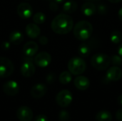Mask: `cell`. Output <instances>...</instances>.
<instances>
[{"label":"cell","instance_id":"e0dca14e","mask_svg":"<svg viewBox=\"0 0 122 121\" xmlns=\"http://www.w3.org/2000/svg\"><path fill=\"white\" fill-rule=\"evenodd\" d=\"M81 12L86 16H91L94 15L97 11L95 5L92 2H86L81 6Z\"/></svg>","mask_w":122,"mask_h":121},{"label":"cell","instance_id":"603a6c76","mask_svg":"<svg viewBox=\"0 0 122 121\" xmlns=\"http://www.w3.org/2000/svg\"><path fill=\"white\" fill-rule=\"evenodd\" d=\"M110 39H111V41L115 44H119L120 42H122V32L119 31H117V30L112 31L111 34Z\"/></svg>","mask_w":122,"mask_h":121},{"label":"cell","instance_id":"6da1fadb","mask_svg":"<svg viewBox=\"0 0 122 121\" xmlns=\"http://www.w3.org/2000/svg\"><path fill=\"white\" fill-rule=\"evenodd\" d=\"M52 31L60 35L69 33L74 28V21L71 16L66 14H59L56 16L51 21Z\"/></svg>","mask_w":122,"mask_h":121},{"label":"cell","instance_id":"9a60e30c","mask_svg":"<svg viewBox=\"0 0 122 121\" xmlns=\"http://www.w3.org/2000/svg\"><path fill=\"white\" fill-rule=\"evenodd\" d=\"M76 88L80 91H86L90 86V81L88 78L84 76H78L74 81Z\"/></svg>","mask_w":122,"mask_h":121},{"label":"cell","instance_id":"3957f363","mask_svg":"<svg viewBox=\"0 0 122 121\" xmlns=\"http://www.w3.org/2000/svg\"><path fill=\"white\" fill-rule=\"evenodd\" d=\"M111 63V57L103 53H96L91 58L92 66L98 71L107 70L109 67Z\"/></svg>","mask_w":122,"mask_h":121},{"label":"cell","instance_id":"cb8c5ba5","mask_svg":"<svg viewBox=\"0 0 122 121\" xmlns=\"http://www.w3.org/2000/svg\"><path fill=\"white\" fill-rule=\"evenodd\" d=\"M33 21L36 24H42L46 21V15L43 12H36L33 16Z\"/></svg>","mask_w":122,"mask_h":121},{"label":"cell","instance_id":"44dd1931","mask_svg":"<svg viewBox=\"0 0 122 121\" xmlns=\"http://www.w3.org/2000/svg\"><path fill=\"white\" fill-rule=\"evenodd\" d=\"M78 53L81 57H87L91 53V48L87 44L83 43L79 45L78 48Z\"/></svg>","mask_w":122,"mask_h":121},{"label":"cell","instance_id":"f1b7e54d","mask_svg":"<svg viewBox=\"0 0 122 121\" xmlns=\"http://www.w3.org/2000/svg\"><path fill=\"white\" fill-rule=\"evenodd\" d=\"M55 75L54 73H49L46 76V81L49 83H52L55 81Z\"/></svg>","mask_w":122,"mask_h":121},{"label":"cell","instance_id":"ba28073f","mask_svg":"<svg viewBox=\"0 0 122 121\" xmlns=\"http://www.w3.org/2000/svg\"><path fill=\"white\" fill-rule=\"evenodd\" d=\"M16 11L18 15L24 19H29L33 13V9L31 6L26 2H22L17 6Z\"/></svg>","mask_w":122,"mask_h":121},{"label":"cell","instance_id":"8d00e7d4","mask_svg":"<svg viewBox=\"0 0 122 121\" xmlns=\"http://www.w3.org/2000/svg\"><path fill=\"white\" fill-rule=\"evenodd\" d=\"M109 2H112V3H114V4H117V3H119L121 2L122 0H108Z\"/></svg>","mask_w":122,"mask_h":121},{"label":"cell","instance_id":"52a82bcc","mask_svg":"<svg viewBox=\"0 0 122 121\" xmlns=\"http://www.w3.org/2000/svg\"><path fill=\"white\" fill-rule=\"evenodd\" d=\"M34 61L37 66L45 68L50 64L51 61V56L49 53L46 51H42L35 56Z\"/></svg>","mask_w":122,"mask_h":121},{"label":"cell","instance_id":"30bf717a","mask_svg":"<svg viewBox=\"0 0 122 121\" xmlns=\"http://www.w3.org/2000/svg\"><path fill=\"white\" fill-rule=\"evenodd\" d=\"M19 84L14 81H8L3 85V91L9 96H14L19 93Z\"/></svg>","mask_w":122,"mask_h":121},{"label":"cell","instance_id":"277c9868","mask_svg":"<svg viewBox=\"0 0 122 121\" xmlns=\"http://www.w3.org/2000/svg\"><path fill=\"white\" fill-rule=\"evenodd\" d=\"M68 69L72 75L79 76L83 73L86 69L85 61L80 57H73L68 63Z\"/></svg>","mask_w":122,"mask_h":121},{"label":"cell","instance_id":"7a4b0ae2","mask_svg":"<svg viewBox=\"0 0 122 121\" xmlns=\"http://www.w3.org/2000/svg\"><path fill=\"white\" fill-rule=\"evenodd\" d=\"M73 33L75 38L78 40L86 41L90 38L93 33V26L88 21H80L75 24Z\"/></svg>","mask_w":122,"mask_h":121},{"label":"cell","instance_id":"d4e9b609","mask_svg":"<svg viewBox=\"0 0 122 121\" xmlns=\"http://www.w3.org/2000/svg\"><path fill=\"white\" fill-rule=\"evenodd\" d=\"M112 63L114 66H122V58L119 55H113L111 57Z\"/></svg>","mask_w":122,"mask_h":121},{"label":"cell","instance_id":"d6986e66","mask_svg":"<svg viewBox=\"0 0 122 121\" xmlns=\"http://www.w3.org/2000/svg\"><path fill=\"white\" fill-rule=\"evenodd\" d=\"M78 4L76 1L70 0L68 1H66L63 5V11L66 14H72L76 11L77 9Z\"/></svg>","mask_w":122,"mask_h":121},{"label":"cell","instance_id":"74e56055","mask_svg":"<svg viewBox=\"0 0 122 121\" xmlns=\"http://www.w3.org/2000/svg\"><path fill=\"white\" fill-rule=\"evenodd\" d=\"M64 0H54V1L55 2H56V3H61V2H63Z\"/></svg>","mask_w":122,"mask_h":121},{"label":"cell","instance_id":"836d02e7","mask_svg":"<svg viewBox=\"0 0 122 121\" xmlns=\"http://www.w3.org/2000/svg\"><path fill=\"white\" fill-rule=\"evenodd\" d=\"M117 51H118V53L119 55L122 58V44H121L119 45V46L118 47V49H117Z\"/></svg>","mask_w":122,"mask_h":121},{"label":"cell","instance_id":"7402d4cb","mask_svg":"<svg viewBox=\"0 0 122 121\" xmlns=\"http://www.w3.org/2000/svg\"><path fill=\"white\" fill-rule=\"evenodd\" d=\"M59 82L64 85L68 84L72 80V74L69 71H63L59 76Z\"/></svg>","mask_w":122,"mask_h":121},{"label":"cell","instance_id":"d6a6232c","mask_svg":"<svg viewBox=\"0 0 122 121\" xmlns=\"http://www.w3.org/2000/svg\"><path fill=\"white\" fill-rule=\"evenodd\" d=\"M116 118L119 121H122V109L117 111L116 113Z\"/></svg>","mask_w":122,"mask_h":121},{"label":"cell","instance_id":"484cf974","mask_svg":"<svg viewBox=\"0 0 122 121\" xmlns=\"http://www.w3.org/2000/svg\"><path fill=\"white\" fill-rule=\"evenodd\" d=\"M59 119L60 121H69L70 120V114L66 111H61L59 114Z\"/></svg>","mask_w":122,"mask_h":121},{"label":"cell","instance_id":"ffe728a7","mask_svg":"<svg viewBox=\"0 0 122 121\" xmlns=\"http://www.w3.org/2000/svg\"><path fill=\"white\" fill-rule=\"evenodd\" d=\"M97 121H112V115L109 111H101L96 115Z\"/></svg>","mask_w":122,"mask_h":121},{"label":"cell","instance_id":"e575fe53","mask_svg":"<svg viewBox=\"0 0 122 121\" xmlns=\"http://www.w3.org/2000/svg\"><path fill=\"white\" fill-rule=\"evenodd\" d=\"M118 16H119V19H120V21H122V8H121L119 10V12H118Z\"/></svg>","mask_w":122,"mask_h":121},{"label":"cell","instance_id":"83f0119b","mask_svg":"<svg viewBox=\"0 0 122 121\" xmlns=\"http://www.w3.org/2000/svg\"><path fill=\"white\" fill-rule=\"evenodd\" d=\"M58 5H57V4H56V2H55V1H51L50 4H49V9H50V10H51L52 11H54V12H55V11H56L57 10H58Z\"/></svg>","mask_w":122,"mask_h":121},{"label":"cell","instance_id":"7c38bea8","mask_svg":"<svg viewBox=\"0 0 122 121\" xmlns=\"http://www.w3.org/2000/svg\"><path fill=\"white\" fill-rule=\"evenodd\" d=\"M39 46L35 41L26 42L23 46L24 56L25 57H34L38 51Z\"/></svg>","mask_w":122,"mask_h":121},{"label":"cell","instance_id":"8fae6325","mask_svg":"<svg viewBox=\"0 0 122 121\" xmlns=\"http://www.w3.org/2000/svg\"><path fill=\"white\" fill-rule=\"evenodd\" d=\"M122 77V70L119 66H112L109 68L106 73V78L110 81H119Z\"/></svg>","mask_w":122,"mask_h":121},{"label":"cell","instance_id":"d590c367","mask_svg":"<svg viewBox=\"0 0 122 121\" xmlns=\"http://www.w3.org/2000/svg\"><path fill=\"white\" fill-rule=\"evenodd\" d=\"M117 101H118L119 104L122 106V95H120V96L118 97V98H117Z\"/></svg>","mask_w":122,"mask_h":121},{"label":"cell","instance_id":"8992f818","mask_svg":"<svg viewBox=\"0 0 122 121\" xmlns=\"http://www.w3.org/2000/svg\"><path fill=\"white\" fill-rule=\"evenodd\" d=\"M73 96L72 93L69 90H62L58 93L56 97V101L57 104L62 107L66 108L68 107L72 102Z\"/></svg>","mask_w":122,"mask_h":121},{"label":"cell","instance_id":"4fadbf2b","mask_svg":"<svg viewBox=\"0 0 122 121\" xmlns=\"http://www.w3.org/2000/svg\"><path fill=\"white\" fill-rule=\"evenodd\" d=\"M47 87L43 83H37L31 89V95L34 98H41L46 95Z\"/></svg>","mask_w":122,"mask_h":121},{"label":"cell","instance_id":"5b68a950","mask_svg":"<svg viewBox=\"0 0 122 121\" xmlns=\"http://www.w3.org/2000/svg\"><path fill=\"white\" fill-rule=\"evenodd\" d=\"M14 70L12 62L6 57H0V78L10 76Z\"/></svg>","mask_w":122,"mask_h":121},{"label":"cell","instance_id":"4dcf8cb0","mask_svg":"<svg viewBox=\"0 0 122 121\" xmlns=\"http://www.w3.org/2000/svg\"><path fill=\"white\" fill-rule=\"evenodd\" d=\"M34 121H47V117L44 115H39L35 117Z\"/></svg>","mask_w":122,"mask_h":121},{"label":"cell","instance_id":"9c48e42d","mask_svg":"<svg viewBox=\"0 0 122 121\" xmlns=\"http://www.w3.org/2000/svg\"><path fill=\"white\" fill-rule=\"evenodd\" d=\"M33 112L31 109L26 106L19 107L16 111V117L19 121H31L33 119Z\"/></svg>","mask_w":122,"mask_h":121},{"label":"cell","instance_id":"f546056e","mask_svg":"<svg viewBox=\"0 0 122 121\" xmlns=\"http://www.w3.org/2000/svg\"><path fill=\"white\" fill-rule=\"evenodd\" d=\"M48 41H49L48 40V38L46 36H40V38L39 39V43L41 45H46V44H48Z\"/></svg>","mask_w":122,"mask_h":121},{"label":"cell","instance_id":"5bb4252c","mask_svg":"<svg viewBox=\"0 0 122 121\" xmlns=\"http://www.w3.org/2000/svg\"><path fill=\"white\" fill-rule=\"evenodd\" d=\"M35 66L31 61H24L21 66V73L26 78L33 76V75L35 73Z\"/></svg>","mask_w":122,"mask_h":121},{"label":"cell","instance_id":"4316f807","mask_svg":"<svg viewBox=\"0 0 122 121\" xmlns=\"http://www.w3.org/2000/svg\"><path fill=\"white\" fill-rule=\"evenodd\" d=\"M107 11V6L103 5V4H100L98 6V12L100 14H105Z\"/></svg>","mask_w":122,"mask_h":121},{"label":"cell","instance_id":"ac0fdd59","mask_svg":"<svg viewBox=\"0 0 122 121\" xmlns=\"http://www.w3.org/2000/svg\"><path fill=\"white\" fill-rule=\"evenodd\" d=\"M10 43L14 45H19L24 40V36L19 31H13L9 37Z\"/></svg>","mask_w":122,"mask_h":121},{"label":"cell","instance_id":"2e32d148","mask_svg":"<svg viewBox=\"0 0 122 121\" xmlns=\"http://www.w3.org/2000/svg\"><path fill=\"white\" fill-rule=\"evenodd\" d=\"M25 31H26V35L31 39L37 38L40 35V33H41V30L39 27L37 26V24H33V23H30L27 24L26 26Z\"/></svg>","mask_w":122,"mask_h":121},{"label":"cell","instance_id":"1f68e13d","mask_svg":"<svg viewBox=\"0 0 122 121\" xmlns=\"http://www.w3.org/2000/svg\"><path fill=\"white\" fill-rule=\"evenodd\" d=\"M10 48V42L8 41H4L1 44V48L4 51L8 50Z\"/></svg>","mask_w":122,"mask_h":121}]
</instances>
